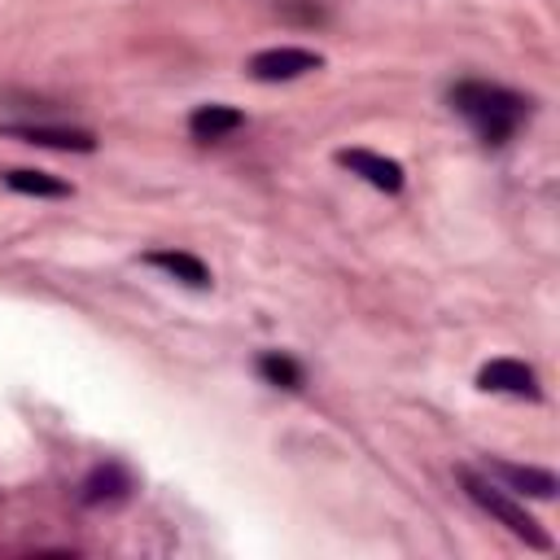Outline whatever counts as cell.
Here are the masks:
<instances>
[{
  "label": "cell",
  "instance_id": "6da1fadb",
  "mask_svg": "<svg viewBox=\"0 0 560 560\" xmlns=\"http://www.w3.org/2000/svg\"><path fill=\"white\" fill-rule=\"evenodd\" d=\"M451 105L472 122V131L486 144H508L516 136V127L529 118V96L503 88V83H486V79H464L451 88Z\"/></svg>",
  "mask_w": 560,
  "mask_h": 560
},
{
  "label": "cell",
  "instance_id": "7a4b0ae2",
  "mask_svg": "<svg viewBox=\"0 0 560 560\" xmlns=\"http://www.w3.org/2000/svg\"><path fill=\"white\" fill-rule=\"evenodd\" d=\"M455 477H459L464 494H468L481 512H490L499 525H508V529H512L516 538H525L534 551H551V538L542 534V525H538V521H534V516H529L512 494H503L490 477H481V472H477V468H468V464H459V468H455Z\"/></svg>",
  "mask_w": 560,
  "mask_h": 560
},
{
  "label": "cell",
  "instance_id": "3957f363",
  "mask_svg": "<svg viewBox=\"0 0 560 560\" xmlns=\"http://www.w3.org/2000/svg\"><path fill=\"white\" fill-rule=\"evenodd\" d=\"M319 66H324V57L315 48H298V44H276V48H262L249 57V74L258 83H289V79H302Z\"/></svg>",
  "mask_w": 560,
  "mask_h": 560
},
{
  "label": "cell",
  "instance_id": "277c9868",
  "mask_svg": "<svg viewBox=\"0 0 560 560\" xmlns=\"http://www.w3.org/2000/svg\"><path fill=\"white\" fill-rule=\"evenodd\" d=\"M477 385L490 394H512V398H538V372L525 359H490L477 372Z\"/></svg>",
  "mask_w": 560,
  "mask_h": 560
},
{
  "label": "cell",
  "instance_id": "5b68a950",
  "mask_svg": "<svg viewBox=\"0 0 560 560\" xmlns=\"http://www.w3.org/2000/svg\"><path fill=\"white\" fill-rule=\"evenodd\" d=\"M4 136L13 140H26V144H44V149H66V153H92L96 149V136L83 131V127H48V122H4L0 127Z\"/></svg>",
  "mask_w": 560,
  "mask_h": 560
},
{
  "label": "cell",
  "instance_id": "8992f818",
  "mask_svg": "<svg viewBox=\"0 0 560 560\" xmlns=\"http://www.w3.org/2000/svg\"><path fill=\"white\" fill-rule=\"evenodd\" d=\"M337 162L350 175H359L372 188H381V192H398L402 188V166L394 158H385V153H372V149H337Z\"/></svg>",
  "mask_w": 560,
  "mask_h": 560
},
{
  "label": "cell",
  "instance_id": "52a82bcc",
  "mask_svg": "<svg viewBox=\"0 0 560 560\" xmlns=\"http://www.w3.org/2000/svg\"><path fill=\"white\" fill-rule=\"evenodd\" d=\"M127 494H131V472H127L122 464H114V459L96 464V468L83 477V486H79V503H88V508L118 503V499H127Z\"/></svg>",
  "mask_w": 560,
  "mask_h": 560
},
{
  "label": "cell",
  "instance_id": "ba28073f",
  "mask_svg": "<svg viewBox=\"0 0 560 560\" xmlns=\"http://www.w3.org/2000/svg\"><path fill=\"white\" fill-rule=\"evenodd\" d=\"M144 262L158 267V271H166V276H175L188 289H206L210 284V267L197 254H188V249H149Z\"/></svg>",
  "mask_w": 560,
  "mask_h": 560
},
{
  "label": "cell",
  "instance_id": "9c48e42d",
  "mask_svg": "<svg viewBox=\"0 0 560 560\" xmlns=\"http://www.w3.org/2000/svg\"><path fill=\"white\" fill-rule=\"evenodd\" d=\"M241 127H245V114H241L236 105H197V109L188 114L192 140H223V136H232V131H241Z\"/></svg>",
  "mask_w": 560,
  "mask_h": 560
},
{
  "label": "cell",
  "instance_id": "30bf717a",
  "mask_svg": "<svg viewBox=\"0 0 560 560\" xmlns=\"http://www.w3.org/2000/svg\"><path fill=\"white\" fill-rule=\"evenodd\" d=\"M490 472H494L499 481H508L516 494H534V499H551V494H556V472H547V468H529V464L490 459Z\"/></svg>",
  "mask_w": 560,
  "mask_h": 560
},
{
  "label": "cell",
  "instance_id": "8fae6325",
  "mask_svg": "<svg viewBox=\"0 0 560 560\" xmlns=\"http://www.w3.org/2000/svg\"><path fill=\"white\" fill-rule=\"evenodd\" d=\"M4 184H9L13 192H26V197H70V184H66V179L44 175V171H26V166L4 171Z\"/></svg>",
  "mask_w": 560,
  "mask_h": 560
},
{
  "label": "cell",
  "instance_id": "7c38bea8",
  "mask_svg": "<svg viewBox=\"0 0 560 560\" xmlns=\"http://www.w3.org/2000/svg\"><path fill=\"white\" fill-rule=\"evenodd\" d=\"M258 376H262L267 385H280V389H298V385H302L298 359H289V354H280V350H262V354H258Z\"/></svg>",
  "mask_w": 560,
  "mask_h": 560
},
{
  "label": "cell",
  "instance_id": "4fadbf2b",
  "mask_svg": "<svg viewBox=\"0 0 560 560\" xmlns=\"http://www.w3.org/2000/svg\"><path fill=\"white\" fill-rule=\"evenodd\" d=\"M276 13H280V22H289V26H302V31L328 26V18H332L324 0H276Z\"/></svg>",
  "mask_w": 560,
  "mask_h": 560
}]
</instances>
